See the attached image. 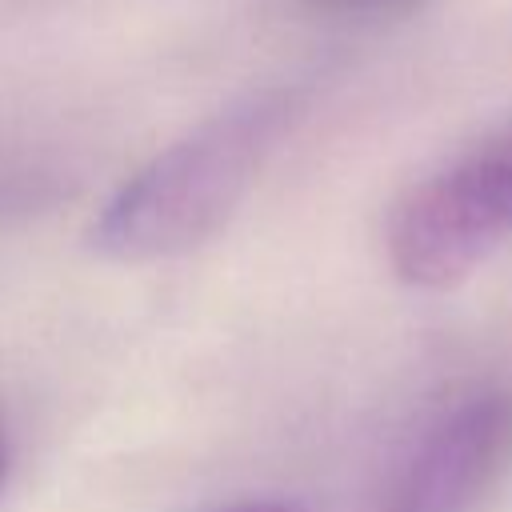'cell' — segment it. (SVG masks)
<instances>
[{
	"label": "cell",
	"mask_w": 512,
	"mask_h": 512,
	"mask_svg": "<svg viewBox=\"0 0 512 512\" xmlns=\"http://www.w3.org/2000/svg\"><path fill=\"white\" fill-rule=\"evenodd\" d=\"M284 112V96H252L156 152L108 196L92 244L112 260H164L204 244L244 200Z\"/></svg>",
	"instance_id": "obj_1"
},
{
	"label": "cell",
	"mask_w": 512,
	"mask_h": 512,
	"mask_svg": "<svg viewBox=\"0 0 512 512\" xmlns=\"http://www.w3.org/2000/svg\"><path fill=\"white\" fill-rule=\"evenodd\" d=\"M420 0H300V8L328 16V20H372V16H396L416 8Z\"/></svg>",
	"instance_id": "obj_4"
},
{
	"label": "cell",
	"mask_w": 512,
	"mask_h": 512,
	"mask_svg": "<svg viewBox=\"0 0 512 512\" xmlns=\"http://www.w3.org/2000/svg\"><path fill=\"white\" fill-rule=\"evenodd\" d=\"M512 468V392L472 388L408 444L376 512H476Z\"/></svg>",
	"instance_id": "obj_3"
},
{
	"label": "cell",
	"mask_w": 512,
	"mask_h": 512,
	"mask_svg": "<svg viewBox=\"0 0 512 512\" xmlns=\"http://www.w3.org/2000/svg\"><path fill=\"white\" fill-rule=\"evenodd\" d=\"M512 240V132L412 184L388 212V264L412 288H452Z\"/></svg>",
	"instance_id": "obj_2"
},
{
	"label": "cell",
	"mask_w": 512,
	"mask_h": 512,
	"mask_svg": "<svg viewBox=\"0 0 512 512\" xmlns=\"http://www.w3.org/2000/svg\"><path fill=\"white\" fill-rule=\"evenodd\" d=\"M224 512H296L292 504H280V500H248V504H232Z\"/></svg>",
	"instance_id": "obj_5"
},
{
	"label": "cell",
	"mask_w": 512,
	"mask_h": 512,
	"mask_svg": "<svg viewBox=\"0 0 512 512\" xmlns=\"http://www.w3.org/2000/svg\"><path fill=\"white\" fill-rule=\"evenodd\" d=\"M4 464H8V456H4V440H0V480H4Z\"/></svg>",
	"instance_id": "obj_6"
}]
</instances>
